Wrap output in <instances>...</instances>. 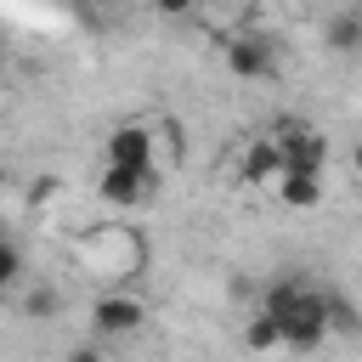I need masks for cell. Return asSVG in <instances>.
<instances>
[{
	"label": "cell",
	"instance_id": "4fadbf2b",
	"mask_svg": "<svg viewBox=\"0 0 362 362\" xmlns=\"http://www.w3.org/2000/svg\"><path fill=\"white\" fill-rule=\"evenodd\" d=\"M23 305H28V317H51V311H57L62 300H57V288H34V294H28Z\"/></svg>",
	"mask_w": 362,
	"mask_h": 362
},
{
	"label": "cell",
	"instance_id": "52a82bcc",
	"mask_svg": "<svg viewBox=\"0 0 362 362\" xmlns=\"http://www.w3.org/2000/svg\"><path fill=\"white\" fill-rule=\"evenodd\" d=\"M107 164H153V136H147V124H119V130H107Z\"/></svg>",
	"mask_w": 362,
	"mask_h": 362
},
{
	"label": "cell",
	"instance_id": "e0dca14e",
	"mask_svg": "<svg viewBox=\"0 0 362 362\" xmlns=\"http://www.w3.org/2000/svg\"><path fill=\"white\" fill-rule=\"evenodd\" d=\"M102 6H107V0H102Z\"/></svg>",
	"mask_w": 362,
	"mask_h": 362
},
{
	"label": "cell",
	"instance_id": "ac0fdd59",
	"mask_svg": "<svg viewBox=\"0 0 362 362\" xmlns=\"http://www.w3.org/2000/svg\"><path fill=\"white\" fill-rule=\"evenodd\" d=\"M356 175H362V170H356Z\"/></svg>",
	"mask_w": 362,
	"mask_h": 362
},
{
	"label": "cell",
	"instance_id": "6da1fadb",
	"mask_svg": "<svg viewBox=\"0 0 362 362\" xmlns=\"http://www.w3.org/2000/svg\"><path fill=\"white\" fill-rule=\"evenodd\" d=\"M277 322H283V334H288V351H317V345L334 334V322H328V288H305L300 305H294L288 317H277Z\"/></svg>",
	"mask_w": 362,
	"mask_h": 362
},
{
	"label": "cell",
	"instance_id": "3957f363",
	"mask_svg": "<svg viewBox=\"0 0 362 362\" xmlns=\"http://www.w3.org/2000/svg\"><path fill=\"white\" fill-rule=\"evenodd\" d=\"M147 322V305L136 300V294H102V300H90V328L102 334V339H124V334H136Z\"/></svg>",
	"mask_w": 362,
	"mask_h": 362
},
{
	"label": "cell",
	"instance_id": "277c9868",
	"mask_svg": "<svg viewBox=\"0 0 362 362\" xmlns=\"http://www.w3.org/2000/svg\"><path fill=\"white\" fill-rule=\"evenodd\" d=\"M153 181H158L153 164H107V170L96 175V192H102L107 204H141V198L153 192Z\"/></svg>",
	"mask_w": 362,
	"mask_h": 362
},
{
	"label": "cell",
	"instance_id": "8992f818",
	"mask_svg": "<svg viewBox=\"0 0 362 362\" xmlns=\"http://www.w3.org/2000/svg\"><path fill=\"white\" fill-rule=\"evenodd\" d=\"M238 175H243L249 187H277V181L288 175V158H283V147H277L272 136H255V141L243 147V158H238Z\"/></svg>",
	"mask_w": 362,
	"mask_h": 362
},
{
	"label": "cell",
	"instance_id": "9a60e30c",
	"mask_svg": "<svg viewBox=\"0 0 362 362\" xmlns=\"http://www.w3.org/2000/svg\"><path fill=\"white\" fill-rule=\"evenodd\" d=\"M62 362H102V351H96V345H74Z\"/></svg>",
	"mask_w": 362,
	"mask_h": 362
},
{
	"label": "cell",
	"instance_id": "2e32d148",
	"mask_svg": "<svg viewBox=\"0 0 362 362\" xmlns=\"http://www.w3.org/2000/svg\"><path fill=\"white\" fill-rule=\"evenodd\" d=\"M356 170H362V141H356Z\"/></svg>",
	"mask_w": 362,
	"mask_h": 362
},
{
	"label": "cell",
	"instance_id": "7a4b0ae2",
	"mask_svg": "<svg viewBox=\"0 0 362 362\" xmlns=\"http://www.w3.org/2000/svg\"><path fill=\"white\" fill-rule=\"evenodd\" d=\"M277 147H283V158H288V170H305V175H322V164H328V136H317L311 124H300V119H277L272 130H266Z\"/></svg>",
	"mask_w": 362,
	"mask_h": 362
},
{
	"label": "cell",
	"instance_id": "5b68a950",
	"mask_svg": "<svg viewBox=\"0 0 362 362\" xmlns=\"http://www.w3.org/2000/svg\"><path fill=\"white\" fill-rule=\"evenodd\" d=\"M226 74H238V79H272V74H277V51H272V40H260V34H238V40H226Z\"/></svg>",
	"mask_w": 362,
	"mask_h": 362
},
{
	"label": "cell",
	"instance_id": "5bb4252c",
	"mask_svg": "<svg viewBox=\"0 0 362 362\" xmlns=\"http://www.w3.org/2000/svg\"><path fill=\"white\" fill-rule=\"evenodd\" d=\"M198 0H153V11H164V17H181V11H192Z\"/></svg>",
	"mask_w": 362,
	"mask_h": 362
},
{
	"label": "cell",
	"instance_id": "7c38bea8",
	"mask_svg": "<svg viewBox=\"0 0 362 362\" xmlns=\"http://www.w3.org/2000/svg\"><path fill=\"white\" fill-rule=\"evenodd\" d=\"M0 283H23V249H17V238H6V249H0Z\"/></svg>",
	"mask_w": 362,
	"mask_h": 362
},
{
	"label": "cell",
	"instance_id": "8fae6325",
	"mask_svg": "<svg viewBox=\"0 0 362 362\" xmlns=\"http://www.w3.org/2000/svg\"><path fill=\"white\" fill-rule=\"evenodd\" d=\"M328 322H334V334H362V311L339 288H328Z\"/></svg>",
	"mask_w": 362,
	"mask_h": 362
},
{
	"label": "cell",
	"instance_id": "ba28073f",
	"mask_svg": "<svg viewBox=\"0 0 362 362\" xmlns=\"http://www.w3.org/2000/svg\"><path fill=\"white\" fill-rule=\"evenodd\" d=\"M277 198H283L288 209H317V204H322V175H305V170H288V175L277 181Z\"/></svg>",
	"mask_w": 362,
	"mask_h": 362
},
{
	"label": "cell",
	"instance_id": "9c48e42d",
	"mask_svg": "<svg viewBox=\"0 0 362 362\" xmlns=\"http://www.w3.org/2000/svg\"><path fill=\"white\" fill-rule=\"evenodd\" d=\"M322 40H328V51H334V57H351V51H362V11H334Z\"/></svg>",
	"mask_w": 362,
	"mask_h": 362
},
{
	"label": "cell",
	"instance_id": "30bf717a",
	"mask_svg": "<svg viewBox=\"0 0 362 362\" xmlns=\"http://www.w3.org/2000/svg\"><path fill=\"white\" fill-rule=\"evenodd\" d=\"M243 345H249V351H277V345H288V334H283V322H277L272 311H255V317L243 322Z\"/></svg>",
	"mask_w": 362,
	"mask_h": 362
}]
</instances>
